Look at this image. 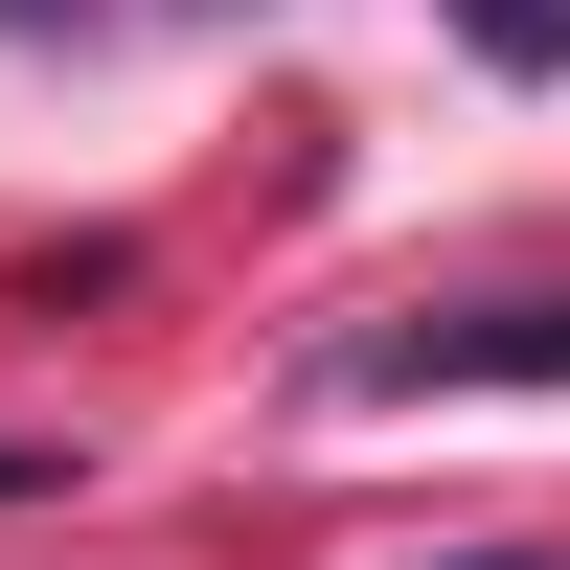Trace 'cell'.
<instances>
[{
  "mask_svg": "<svg viewBox=\"0 0 570 570\" xmlns=\"http://www.w3.org/2000/svg\"><path fill=\"white\" fill-rule=\"evenodd\" d=\"M365 411H434V389H570V297H456V320H389L343 343Z\"/></svg>",
  "mask_w": 570,
  "mask_h": 570,
  "instance_id": "obj_1",
  "label": "cell"
},
{
  "mask_svg": "<svg viewBox=\"0 0 570 570\" xmlns=\"http://www.w3.org/2000/svg\"><path fill=\"white\" fill-rule=\"evenodd\" d=\"M456 46L480 69H570V0H456Z\"/></svg>",
  "mask_w": 570,
  "mask_h": 570,
  "instance_id": "obj_2",
  "label": "cell"
},
{
  "mask_svg": "<svg viewBox=\"0 0 570 570\" xmlns=\"http://www.w3.org/2000/svg\"><path fill=\"white\" fill-rule=\"evenodd\" d=\"M0 502H69V456H0Z\"/></svg>",
  "mask_w": 570,
  "mask_h": 570,
  "instance_id": "obj_3",
  "label": "cell"
},
{
  "mask_svg": "<svg viewBox=\"0 0 570 570\" xmlns=\"http://www.w3.org/2000/svg\"><path fill=\"white\" fill-rule=\"evenodd\" d=\"M0 23H69V0H0Z\"/></svg>",
  "mask_w": 570,
  "mask_h": 570,
  "instance_id": "obj_4",
  "label": "cell"
},
{
  "mask_svg": "<svg viewBox=\"0 0 570 570\" xmlns=\"http://www.w3.org/2000/svg\"><path fill=\"white\" fill-rule=\"evenodd\" d=\"M480 570H525V548H480Z\"/></svg>",
  "mask_w": 570,
  "mask_h": 570,
  "instance_id": "obj_5",
  "label": "cell"
}]
</instances>
